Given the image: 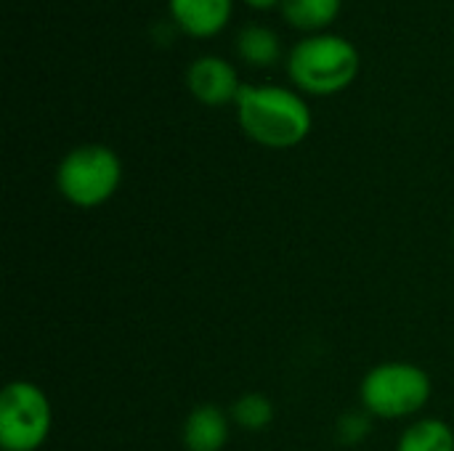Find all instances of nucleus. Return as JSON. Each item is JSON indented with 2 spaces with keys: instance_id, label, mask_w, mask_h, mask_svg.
Returning a JSON list of instances; mask_svg holds the SVG:
<instances>
[{
  "instance_id": "1",
  "label": "nucleus",
  "mask_w": 454,
  "mask_h": 451,
  "mask_svg": "<svg viewBox=\"0 0 454 451\" xmlns=\"http://www.w3.org/2000/svg\"><path fill=\"white\" fill-rule=\"evenodd\" d=\"M242 133L263 149H293L314 128V114L301 90L285 85H245L237 98Z\"/></svg>"
},
{
  "instance_id": "2",
  "label": "nucleus",
  "mask_w": 454,
  "mask_h": 451,
  "mask_svg": "<svg viewBox=\"0 0 454 451\" xmlns=\"http://www.w3.org/2000/svg\"><path fill=\"white\" fill-rule=\"evenodd\" d=\"M362 69L359 48L335 32H319L301 37L287 53L290 82L309 96L343 93Z\"/></svg>"
},
{
  "instance_id": "3",
  "label": "nucleus",
  "mask_w": 454,
  "mask_h": 451,
  "mask_svg": "<svg viewBox=\"0 0 454 451\" xmlns=\"http://www.w3.org/2000/svg\"><path fill=\"white\" fill-rule=\"evenodd\" d=\"M122 183V162L104 144H82L67 152L56 167L59 194L82 210L106 205Z\"/></svg>"
},
{
  "instance_id": "4",
  "label": "nucleus",
  "mask_w": 454,
  "mask_h": 451,
  "mask_svg": "<svg viewBox=\"0 0 454 451\" xmlns=\"http://www.w3.org/2000/svg\"><path fill=\"white\" fill-rule=\"evenodd\" d=\"M434 385L423 367L410 362H386L372 367L362 385L359 399L370 417L404 420L426 409Z\"/></svg>"
},
{
  "instance_id": "5",
  "label": "nucleus",
  "mask_w": 454,
  "mask_h": 451,
  "mask_svg": "<svg viewBox=\"0 0 454 451\" xmlns=\"http://www.w3.org/2000/svg\"><path fill=\"white\" fill-rule=\"evenodd\" d=\"M53 409L45 391L29 380H13L0 393V449L37 451L51 436Z\"/></svg>"
},
{
  "instance_id": "6",
  "label": "nucleus",
  "mask_w": 454,
  "mask_h": 451,
  "mask_svg": "<svg viewBox=\"0 0 454 451\" xmlns=\"http://www.w3.org/2000/svg\"><path fill=\"white\" fill-rule=\"evenodd\" d=\"M186 88L200 104L218 109L237 104L245 85L239 82V72L229 58L205 53L186 66Z\"/></svg>"
},
{
  "instance_id": "7",
  "label": "nucleus",
  "mask_w": 454,
  "mask_h": 451,
  "mask_svg": "<svg viewBox=\"0 0 454 451\" xmlns=\"http://www.w3.org/2000/svg\"><path fill=\"white\" fill-rule=\"evenodd\" d=\"M168 11L178 32L194 40H210L229 27L234 0H168Z\"/></svg>"
},
{
  "instance_id": "8",
  "label": "nucleus",
  "mask_w": 454,
  "mask_h": 451,
  "mask_svg": "<svg viewBox=\"0 0 454 451\" xmlns=\"http://www.w3.org/2000/svg\"><path fill=\"white\" fill-rule=\"evenodd\" d=\"M231 439V415L215 404H200L192 409L181 428L186 451H223Z\"/></svg>"
},
{
  "instance_id": "9",
  "label": "nucleus",
  "mask_w": 454,
  "mask_h": 451,
  "mask_svg": "<svg viewBox=\"0 0 454 451\" xmlns=\"http://www.w3.org/2000/svg\"><path fill=\"white\" fill-rule=\"evenodd\" d=\"M237 56L255 69H269L282 58V40L266 24H247L234 37Z\"/></svg>"
},
{
  "instance_id": "10",
  "label": "nucleus",
  "mask_w": 454,
  "mask_h": 451,
  "mask_svg": "<svg viewBox=\"0 0 454 451\" xmlns=\"http://www.w3.org/2000/svg\"><path fill=\"white\" fill-rule=\"evenodd\" d=\"M343 0H282L279 11L293 29L319 35L340 16Z\"/></svg>"
},
{
  "instance_id": "11",
  "label": "nucleus",
  "mask_w": 454,
  "mask_h": 451,
  "mask_svg": "<svg viewBox=\"0 0 454 451\" xmlns=\"http://www.w3.org/2000/svg\"><path fill=\"white\" fill-rule=\"evenodd\" d=\"M396 451H454V431L439 417L418 420L399 436Z\"/></svg>"
},
{
  "instance_id": "12",
  "label": "nucleus",
  "mask_w": 454,
  "mask_h": 451,
  "mask_svg": "<svg viewBox=\"0 0 454 451\" xmlns=\"http://www.w3.org/2000/svg\"><path fill=\"white\" fill-rule=\"evenodd\" d=\"M231 423L239 428V431H247V433H263L271 428L274 417H277V407L274 401L266 396V393H258V391H250V393H242L234 404H231Z\"/></svg>"
},
{
  "instance_id": "13",
  "label": "nucleus",
  "mask_w": 454,
  "mask_h": 451,
  "mask_svg": "<svg viewBox=\"0 0 454 451\" xmlns=\"http://www.w3.org/2000/svg\"><path fill=\"white\" fill-rule=\"evenodd\" d=\"M370 415L364 412H348V415H343L340 417V423H338V439L343 441V444H359V441H364L367 436H370Z\"/></svg>"
},
{
  "instance_id": "14",
  "label": "nucleus",
  "mask_w": 454,
  "mask_h": 451,
  "mask_svg": "<svg viewBox=\"0 0 454 451\" xmlns=\"http://www.w3.org/2000/svg\"><path fill=\"white\" fill-rule=\"evenodd\" d=\"M245 3L255 11H271V8L282 5V0H245Z\"/></svg>"
}]
</instances>
